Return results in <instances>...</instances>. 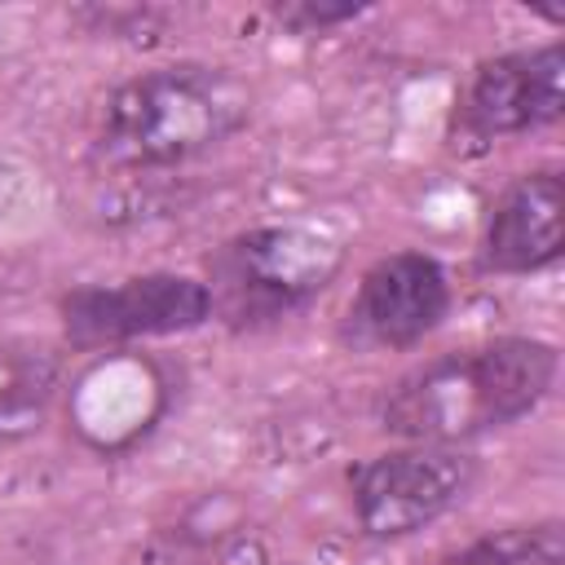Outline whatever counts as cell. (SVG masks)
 <instances>
[{
    "mask_svg": "<svg viewBox=\"0 0 565 565\" xmlns=\"http://www.w3.org/2000/svg\"><path fill=\"white\" fill-rule=\"evenodd\" d=\"M561 353L539 335H494L446 349L388 384L380 428L411 446H463L539 411Z\"/></svg>",
    "mask_w": 565,
    "mask_h": 565,
    "instance_id": "obj_1",
    "label": "cell"
},
{
    "mask_svg": "<svg viewBox=\"0 0 565 565\" xmlns=\"http://www.w3.org/2000/svg\"><path fill=\"white\" fill-rule=\"evenodd\" d=\"M252 84L221 62H163L128 75L102 102L93 159L115 172L190 163L252 124Z\"/></svg>",
    "mask_w": 565,
    "mask_h": 565,
    "instance_id": "obj_2",
    "label": "cell"
},
{
    "mask_svg": "<svg viewBox=\"0 0 565 565\" xmlns=\"http://www.w3.org/2000/svg\"><path fill=\"white\" fill-rule=\"evenodd\" d=\"M344 269V243L318 225H252L207 256L212 318L230 331H265L318 300Z\"/></svg>",
    "mask_w": 565,
    "mask_h": 565,
    "instance_id": "obj_3",
    "label": "cell"
},
{
    "mask_svg": "<svg viewBox=\"0 0 565 565\" xmlns=\"http://www.w3.org/2000/svg\"><path fill=\"white\" fill-rule=\"evenodd\" d=\"M561 216H565V185L556 168H534L516 177L490 203L481 230V269L508 278L552 269L565 247Z\"/></svg>",
    "mask_w": 565,
    "mask_h": 565,
    "instance_id": "obj_8",
    "label": "cell"
},
{
    "mask_svg": "<svg viewBox=\"0 0 565 565\" xmlns=\"http://www.w3.org/2000/svg\"><path fill=\"white\" fill-rule=\"evenodd\" d=\"M62 335L71 349H115L132 340L185 335L212 322V300L203 278L150 269L115 282H84L57 300Z\"/></svg>",
    "mask_w": 565,
    "mask_h": 565,
    "instance_id": "obj_5",
    "label": "cell"
},
{
    "mask_svg": "<svg viewBox=\"0 0 565 565\" xmlns=\"http://www.w3.org/2000/svg\"><path fill=\"white\" fill-rule=\"evenodd\" d=\"M450 300V274L433 252H388L362 269L340 322V340L362 353L415 349L446 322Z\"/></svg>",
    "mask_w": 565,
    "mask_h": 565,
    "instance_id": "obj_6",
    "label": "cell"
},
{
    "mask_svg": "<svg viewBox=\"0 0 565 565\" xmlns=\"http://www.w3.org/2000/svg\"><path fill=\"white\" fill-rule=\"evenodd\" d=\"M477 486V459L463 446H411L371 455L349 472V503L366 539L393 543L455 512Z\"/></svg>",
    "mask_w": 565,
    "mask_h": 565,
    "instance_id": "obj_4",
    "label": "cell"
},
{
    "mask_svg": "<svg viewBox=\"0 0 565 565\" xmlns=\"http://www.w3.org/2000/svg\"><path fill=\"white\" fill-rule=\"evenodd\" d=\"M565 110V49L556 40L494 53L477 62L459 102L455 128L463 141H503L552 128Z\"/></svg>",
    "mask_w": 565,
    "mask_h": 565,
    "instance_id": "obj_7",
    "label": "cell"
},
{
    "mask_svg": "<svg viewBox=\"0 0 565 565\" xmlns=\"http://www.w3.org/2000/svg\"><path fill=\"white\" fill-rule=\"evenodd\" d=\"M278 26L296 31V35H327L353 18L366 13V4H313V0H291V4H274L269 9Z\"/></svg>",
    "mask_w": 565,
    "mask_h": 565,
    "instance_id": "obj_11",
    "label": "cell"
},
{
    "mask_svg": "<svg viewBox=\"0 0 565 565\" xmlns=\"http://www.w3.org/2000/svg\"><path fill=\"white\" fill-rule=\"evenodd\" d=\"M62 384V353L49 340L0 335V446L26 441L44 428Z\"/></svg>",
    "mask_w": 565,
    "mask_h": 565,
    "instance_id": "obj_9",
    "label": "cell"
},
{
    "mask_svg": "<svg viewBox=\"0 0 565 565\" xmlns=\"http://www.w3.org/2000/svg\"><path fill=\"white\" fill-rule=\"evenodd\" d=\"M441 565H565V525L561 521L503 525L463 543Z\"/></svg>",
    "mask_w": 565,
    "mask_h": 565,
    "instance_id": "obj_10",
    "label": "cell"
}]
</instances>
